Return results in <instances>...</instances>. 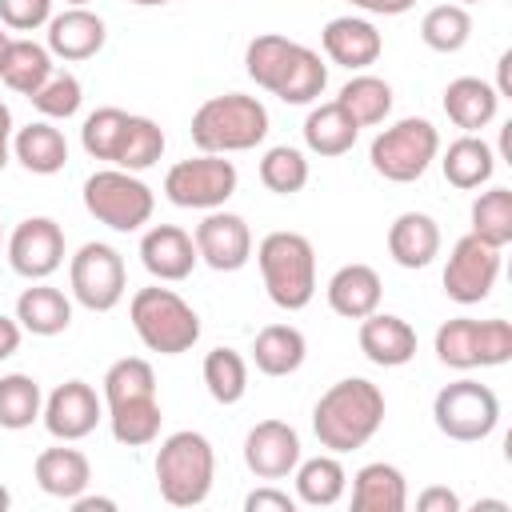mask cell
Returning a JSON list of instances; mask_svg holds the SVG:
<instances>
[{
    "mask_svg": "<svg viewBox=\"0 0 512 512\" xmlns=\"http://www.w3.org/2000/svg\"><path fill=\"white\" fill-rule=\"evenodd\" d=\"M380 424H384V392L364 376L336 380L312 408V432L328 452L364 448L380 432Z\"/></svg>",
    "mask_w": 512,
    "mask_h": 512,
    "instance_id": "obj_1",
    "label": "cell"
},
{
    "mask_svg": "<svg viewBox=\"0 0 512 512\" xmlns=\"http://www.w3.org/2000/svg\"><path fill=\"white\" fill-rule=\"evenodd\" d=\"M244 68L260 88H268L284 104H312L328 84L324 60L312 48H304L288 36H276V32H264L248 44Z\"/></svg>",
    "mask_w": 512,
    "mask_h": 512,
    "instance_id": "obj_2",
    "label": "cell"
},
{
    "mask_svg": "<svg viewBox=\"0 0 512 512\" xmlns=\"http://www.w3.org/2000/svg\"><path fill=\"white\" fill-rule=\"evenodd\" d=\"M192 144L200 152L212 156H228V152H248L268 136V108L256 96L244 92H224L204 100L192 112Z\"/></svg>",
    "mask_w": 512,
    "mask_h": 512,
    "instance_id": "obj_3",
    "label": "cell"
},
{
    "mask_svg": "<svg viewBox=\"0 0 512 512\" xmlns=\"http://www.w3.org/2000/svg\"><path fill=\"white\" fill-rule=\"evenodd\" d=\"M268 300L284 312H300L316 296V252L300 232H268L256 248Z\"/></svg>",
    "mask_w": 512,
    "mask_h": 512,
    "instance_id": "obj_4",
    "label": "cell"
},
{
    "mask_svg": "<svg viewBox=\"0 0 512 512\" xmlns=\"http://www.w3.org/2000/svg\"><path fill=\"white\" fill-rule=\"evenodd\" d=\"M216 476V452L208 436L184 428L156 448V484L172 508H196L208 500Z\"/></svg>",
    "mask_w": 512,
    "mask_h": 512,
    "instance_id": "obj_5",
    "label": "cell"
},
{
    "mask_svg": "<svg viewBox=\"0 0 512 512\" xmlns=\"http://www.w3.org/2000/svg\"><path fill=\"white\" fill-rule=\"evenodd\" d=\"M128 316H132V328L148 352L180 356L200 340L196 308L172 288H140L128 304Z\"/></svg>",
    "mask_w": 512,
    "mask_h": 512,
    "instance_id": "obj_6",
    "label": "cell"
},
{
    "mask_svg": "<svg viewBox=\"0 0 512 512\" xmlns=\"http://www.w3.org/2000/svg\"><path fill=\"white\" fill-rule=\"evenodd\" d=\"M84 208L112 232H136L152 220V188L124 168H100L84 180Z\"/></svg>",
    "mask_w": 512,
    "mask_h": 512,
    "instance_id": "obj_7",
    "label": "cell"
},
{
    "mask_svg": "<svg viewBox=\"0 0 512 512\" xmlns=\"http://www.w3.org/2000/svg\"><path fill=\"white\" fill-rule=\"evenodd\" d=\"M440 152V132L432 128V120L424 116H404L396 120L392 128H384L372 148H368V160L372 168L392 180V184H412L428 172V164L436 160Z\"/></svg>",
    "mask_w": 512,
    "mask_h": 512,
    "instance_id": "obj_8",
    "label": "cell"
},
{
    "mask_svg": "<svg viewBox=\"0 0 512 512\" xmlns=\"http://www.w3.org/2000/svg\"><path fill=\"white\" fill-rule=\"evenodd\" d=\"M436 356L448 368H496L512 360V324L508 320H444L436 328Z\"/></svg>",
    "mask_w": 512,
    "mask_h": 512,
    "instance_id": "obj_9",
    "label": "cell"
},
{
    "mask_svg": "<svg viewBox=\"0 0 512 512\" xmlns=\"http://www.w3.org/2000/svg\"><path fill=\"white\" fill-rule=\"evenodd\" d=\"M432 416H436V428L448 440L472 444V440L492 436V428L500 424V400L480 380H456V384H444L436 392Z\"/></svg>",
    "mask_w": 512,
    "mask_h": 512,
    "instance_id": "obj_10",
    "label": "cell"
},
{
    "mask_svg": "<svg viewBox=\"0 0 512 512\" xmlns=\"http://www.w3.org/2000/svg\"><path fill=\"white\" fill-rule=\"evenodd\" d=\"M68 280H72V296L88 308V312H112L124 300L128 288V272H124V256L112 244L88 240L80 244V252L68 264Z\"/></svg>",
    "mask_w": 512,
    "mask_h": 512,
    "instance_id": "obj_11",
    "label": "cell"
},
{
    "mask_svg": "<svg viewBox=\"0 0 512 512\" xmlns=\"http://www.w3.org/2000/svg\"><path fill=\"white\" fill-rule=\"evenodd\" d=\"M236 164L224 156H196V160H180L168 168L164 176V196L176 208H220L232 192H236Z\"/></svg>",
    "mask_w": 512,
    "mask_h": 512,
    "instance_id": "obj_12",
    "label": "cell"
},
{
    "mask_svg": "<svg viewBox=\"0 0 512 512\" xmlns=\"http://www.w3.org/2000/svg\"><path fill=\"white\" fill-rule=\"evenodd\" d=\"M500 276V248L484 244L480 236H460L444 264V292L456 304H480Z\"/></svg>",
    "mask_w": 512,
    "mask_h": 512,
    "instance_id": "obj_13",
    "label": "cell"
},
{
    "mask_svg": "<svg viewBox=\"0 0 512 512\" xmlns=\"http://www.w3.org/2000/svg\"><path fill=\"white\" fill-rule=\"evenodd\" d=\"M8 264L24 280H48L64 264V232L48 216H28L8 236Z\"/></svg>",
    "mask_w": 512,
    "mask_h": 512,
    "instance_id": "obj_14",
    "label": "cell"
},
{
    "mask_svg": "<svg viewBox=\"0 0 512 512\" xmlns=\"http://www.w3.org/2000/svg\"><path fill=\"white\" fill-rule=\"evenodd\" d=\"M192 244H196V256H200L208 268H216V272H236V268H244L248 256H252V232H248L244 216L220 212V208H212V212L196 224Z\"/></svg>",
    "mask_w": 512,
    "mask_h": 512,
    "instance_id": "obj_15",
    "label": "cell"
},
{
    "mask_svg": "<svg viewBox=\"0 0 512 512\" xmlns=\"http://www.w3.org/2000/svg\"><path fill=\"white\" fill-rule=\"evenodd\" d=\"M44 428L56 436V440H84L88 432H96L104 408H100V396L92 392V384L84 380H64L52 388V396L44 400Z\"/></svg>",
    "mask_w": 512,
    "mask_h": 512,
    "instance_id": "obj_16",
    "label": "cell"
},
{
    "mask_svg": "<svg viewBox=\"0 0 512 512\" xmlns=\"http://www.w3.org/2000/svg\"><path fill=\"white\" fill-rule=\"evenodd\" d=\"M244 464L260 480H284L300 464V436L284 420H260L244 436Z\"/></svg>",
    "mask_w": 512,
    "mask_h": 512,
    "instance_id": "obj_17",
    "label": "cell"
},
{
    "mask_svg": "<svg viewBox=\"0 0 512 512\" xmlns=\"http://www.w3.org/2000/svg\"><path fill=\"white\" fill-rule=\"evenodd\" d=\"M320 44H324V56L332 64L352 68V72L376 64L380 52H384L380 32L368 20H360V16H336V20H328L324 32H320Z\"/></svg>",
    "mask_w": 512,
    "mask_h": 512,
    "instance_id": "obj_18",
    "label": "cell"
},
{
    "mask_svg": "<svg viewBox=\"0 0 512 512\" xmlns=\"http://www.w3.org/2000/svg\"><path fill=\"white\" fill-rule=\"evenodd\" d=\"M196 244H192V236L184 232V228H176V224H156V228H148L144 232V240H140V264L156 276V280H188L192 276V268H196Z\"/></svg>",
    "mask_w": 512,
    "mask_h": 512,
    "instance_id": "obj_19",
    "label": "cell"
},
{
    "mask_svg": "<svg viewBox=\"0 0 512 512\" xmlns=\"http://www.w3.org/2000/svg\"><path fill=\"white\" fill-rule=\"evenodd\" d=\"M360 352L380 368H400L416 356V328L392 312H368L360 320Z\"/></svg>",
    "mask_w": 512,
    "mask_h": 512,
    "instance_id": "obj_20",
    "label": "cell"
},
{
    "mask_svg": "<svg viewBox=\"0 0 512 512\" xmlns=\"http://www.w3.org/2000/svg\"><path fill=\"white\" fill-rule=\"evenodd\" d=\"M104 40L108 28L88 8H64L60 16L48 20V52L60 60H88L104 48Z\"/></svg>",
    "mask_w": 512,
    "mask_h": 512,
    "instance_id": "obj_21",
    "label": "cell"
},
{
    "mask_svg": "<svg viewBox=\"0 0 512 512\" xmlns=\"http://www.w3.org/2000/svg\"><path fill=\"white\" fill-rule=\"evenodd\" d=\"M408 508V480L396 464H364L352 476V512H404Z\"/></svg>",
    "mask_w": 512,
    "mask_h": 512,
    "instance_id": "obj_22",
    "label": "cell"
},
{
    "mask_svg": "<svg viewBox=\"0 0 512 512\" xmlns=\"http://www.w3.org/2000/svg\"><path fill=\"white\" fill-rule=\"evenodd\" d=\"M440 252V228L428 212H400L388 228V256L400 268H428Z\"/></svg>",
    "mask_w": 512,
    "mask_h": 512,
    "instance_id": "obj_23",
    "label": "cell"
},
{
    "mask_svg": "<svg viewBox=\"0 0 512 512\" xmlns=\"http://www.w3.org/2000/svg\"><path fill=\"white\" fill-rule=\"evenodd\" d=\"M496 108H500V96L488 80L480 76H456L448 88H444V112L456 128L464 132H480L496 120Z\"/></svg>",
    "mask_w": 512,
    "mask_h": 512,
    "instance_id": "obj_24",
    "label": "cell"
},
{
    "mask_svg": "<svg viewBox=\"0 0 512 512\" xmlns=\"http://www.w3.org/2000/svg\"><path fill=\"white\" fill-rule=\"evenodd\" d=\"M328 304L344 320H364L380 308V276L368 264H344L328 280Z\"/></svg>",
    "mask_w": 512,
    "mask_h": 512,
    "instance_id": "obj_25",
    "label": "cell"
},
{
    "mask_svg": "<svg viewBox=\"0 0 512 512\" xmlns=\"http://www.w3.org/2000/svg\"><path fill=\"white\" fill-rule=\"evenodd\" d=\"M16 320L32 336H60L72 324V300L52 284H32L16 296Z\"/></svg>",
    "mask_w": 512,
    "mask_h": 512,
    "instance_id": "obj_26",
    "label": "cell"
},
{
    "mask_svg": "<svg viewBox=\"0 0 512 512\" xmlns=\"http://www.w3.org/2000/svg\"><path fill=\"white\" fill-rule=\"evenodd\" d=\"M88 480H92V464L76 448H44L36 456V484L56 500L80 496L88 488Z\"/></svg>",
    "mask_w": 512,
    "mask_h": 512,
    "instance_id": "obj_27",
    "label": "cell"
},
{
    "mask_svg": "<svg viewBox=\"0 0 512 512\" xmlns=\"http://www.w3.org/2000/svg\"><path fill=\"white\" fill-rule=\"evenodd\" d=\"M308 356V340L300 328L292 324H268L256 332V344H252V360L264 376H292Z\"/></svg>",
    "mask_w": 512,
    "mask_h": 512,
    "instance_id": "obj_28",
    "label": "cell"
},
{
    "mask_svg": "<svg viewBox=\"0 0 512 512\" xmlns=\"http://www.w3.org/2000/svg\"><path fill=\"white\" fill-rule=\"evenodd\" d=\"M356 136H360V124L336 100L316 104L308 112V120H304V144L316 156H344L356 144Z\"/></svg>",
    "mask_w": 512,
    "mask_h": 512,
    "instance_id": "obj_29",
    "label": "cell"
},
{
    "mask_svg": "<svg viewBox=\"0 0 512 512\" xmlns=\"http://www.w3.org/2000/svg\"><path fill=\"white\" fill-rule=\"evenodd\" d=\"M440 168H444V180H448L452 188L472 192V188H480V184L492 180V172H496V156H492V148H488L480 136L464 132L460 140L448 144Z\"/></svg>",
    "mask_w": 512,
    "mask_h": 512,
    "instance_id": "obj_30",
    "label": "cell"
},
{
    "mask_svg": "<svg viewBox=\"0 0 512 512\" xmlns=\"http://www.w3.org/2000/svg\"><path fill=\"white\" fill-rule=\"evenodd\" d=\"M12 152H16V160H20L28 172H36V176H52V172H60V168L68 164V140H64V132L52 128L48 120H36V124L20 128L16 140H12Z\"/></svg>",
    "mask_w": 512,
    "mask_h": 512,
    "instance_id": "obj_31",
    "label": "cell"
},
{
    "mask_svg": "<svg viewBox=\"0 0 512 512\" xmlns=\"http://www.w3.org/2000/svg\"><path fill=\"white\" fill-rule=\"evenodd\" d=\"M56 68H52V52H48V44H36V40H12L8 44V56H4V72H0V80L12 88V92H20V96H36L40 88H44V80L52 76Z\"/></svg>",
    "mask_w": 512,
    "mask_h": 512,
    "instance_id": "obj_32",
    "label": "cell"
},
{
    "mask_svg": "<svg viewBox=\"0 0 512 512\" xmlns=\"http://www.w3.org/2000/svg\"><path fill=\"white\" fill-rule=\"evenodd\" d=\"M160 400L156 396H140V400H120V404H108V428L116 436V444H128V448H144L160 436Z\"/></svg>",
    "mask_w": 512,
    "mask_h": 512,
    "instance_id": "obj_33",
    "label": "cell"
},
{
    "mask_svg": "<svg viewBox=\"0 0 512 512\" xmlns=\"http://www.w3.org/2000/svg\"><path fill=\"white\" fill-rule=\"evenodd\" d=\"M292 472H296V500L308 508H328L344 496L348 476L336 456H312V460L296 464Z\"/></svg>",
    "mask_w": 512,
    "mask_h": 512,
    "instance_id": "obj_34",
    "label": "cell"
},
{
    "mask_svg": "<svg viewBox=\"0 0 512 512\" xmlns=\"http://www.w3.org/2000/svg\"><path fill=\"white\" fill-rule=\"evenodd\" d=\"M336 104H340L360 128H368V124H384V116L392 112V88H388V80L360 72V76H352V80L340 88Z\"/></svg>",
    "mask_w": 512,
    "mask_h": 512,
    "instance_id": "obj_35",
    "label": "cell"
},
{
    "mask_svg": "<svg viewBox=\"0 0 512 512\" xmlns=\"http://www.w3.org/2000/svg\"><path fill=\"white\" fill-rule=\"evenodd\" d=\"M44 412V396H40V384L24 372H8L0 376V428H28L32 420H40Z\"/></svg>",
    "mask_w": 512,
    "mask_h": 512,
    "instance_id": "obj_36",
    "label": "cell"
},
{
    "mask_svg": "<svg viewBox=\"0 0 512 512\" xmlns=\"http://www.w3.org/2000/svg\"><path fill=\"white\" fill-rule=\"evenodd\" d=\"M472 36V16L464 4H436L420 20V40L432 52H460Z\"/></svg>",
    "mask_w": 512,
    "mask_h": 512,
    "instance_id": "obj_37",
    "label": "cell"
},
{
    "mask_svg": "<svg viewBox=\"0 0 512 512\" xmlns=\"http://www.w3.org/2000/svg\"><path fill=\"white\" fill-rule=\"evenodd\" d=\"M204 384L216 404H236L248 392V364L236 348H212L204 356Z\"/></svg>",
    "mask_w": 512,
    "mask_h": 512,
    "instance_id": "obj_38",
    "label": "cell"
},
{
    "mask_svg": "<svg viewBox=\"0 0 512 512\" xmlns=\"http://www.w3.org/2000/svg\"><path fill=\"white\" fill-rule=\"evenodd\" d=\"M160 156H164V132H160V124L148 120V116H128V128H124V140H120V152H116L112 164L124 168V172H144Z\"/></svg>",
    "mask_w": 512,
    "mask_h": 512,
    "instance_id": "obj_39",
    "label": "cell"
},
{
    "mask_svg": "<svg viewBox=\"0 0 512 512\" xmlns=\"http://www.w3.org/2000/svg\"><path fill=\"white\" fill-rule=\"evenodd\" d=\"M472 236H480L492 248L512 244V192L488 188L472 200Z\"/></svg>",
    "mask_w": 512,
    "mask_h": 512,
    "instance_id": "obj_40",
    "label": "cell"
},
{
    "mask_svg": "<svg viewBox=\"0 0 512 512\" xmlns=\"http://www.w3.org/2000/svg\"><path fill=\"white\" fill-rule=\"evenodd\" d=\"M260 184L276 196H292L308 184V160L300 148H288V144H276L264 152L260 160Z\"/></svg>",
    "mask_w": 512,
    "mask_h": 512,
    "instance_id": "obj_41",
    "label": "cell"
},
{
    "mask_svg": "<svg viewBox=\"0 0 512 512\" xmlns=\"http://www.w3.org/2000/svg\"><path fill=\"white\" fill-rule=\"evenodd\" d=\"M124 128H128V112L124 108H96L80 128V144H84V152L92 160H116Z\"/></svg>",
    "mask_w": 512,
    "mask_h": 512,
    "instance_id": "obj_42",
    "label": "cell"
},
{
    "mask_svg": "<svg viewBox=\"0 0 512 512\" xmlns=\"http://www.w3.org/2000/svg\"><path fill=\"white\" fill-rule=\"evenodd\" d=\"M140 396H156V376L152 364L140 356H124L104 372V400L120 404V400H140Z\"/></svg>",
    "mask_w": 512,
    "mask_h": 512,
    "instance_id": "obj_43",
    "label": "cell"
},
{
    "mask_svg": "<svg viewBox=\"0 0 512 512\" xmlns=\"http://www.w3.org/2000/svg\"><path fill=\"white\" fill-rule=\"evenodd\" d=\"M80 100H84V88H80V80L72 72H52L44 80V88L32 96V104H36V112L44 120H68V116H76L80 112Z\"/></svg>",
    "mask_w": 512,
    "mask_h": 512,
    "instance_id": "obj_44",
    "label": "cell"
},
{
    "mask_svg": "<svg viewBox=\"0 0 512 512\" xmlns=\"http://www.w3.org/2000/svg\"><path fill=\"white\" fill-rule=\"evenodd\" d=\"M52 20V0H0V24L12 32H32Z\"/></svg>",
    "mask_w": 512,
    "mask_h": 512,
    "instance_id": "obj_45",
    "label": "cell"
},
{
    "mask_svg": "<svg viewBox=\"0 0 512 512\" xmlns=\"http://www.w3.org/2000/svg\"><path fill=\"white\" fill-rule=\"evenodd\" d=\"M244 508L248 512H296V500L288 496V492H280V488H256V492H248L244 496Z\"/></svg>",
    "mask_w": 512,
    "mask_h": 512,
    "instance_id": "obj_46",
    "label": "cell"
},
{
    "mask_svg": "<svg viewBox=\"0 0 512 512\" xmlns=\"http://www.w3.org/2000/svg\"><path fill=\"white\" fill-rule=\"evenodd\" d=\"M416 508L420 512H460V496L452 488H424L416 496Z\"/></svg>",
    "mask_w": 512,
    "mask_h": 512,
    "instance_id": "obj_47",
    "label": "cell"
},
{
    "mask_svg": "<svg viewBox=\"0 0 512 512\" xmlns=\"http://www.w3.org/2000/svg\"><path fill=\"white\" fill-rule=\"evenodd\" d=\"M20 336H24L20 320H16V316H0V360L16 356V348H20Z\"/></svg>",
    "mask_w": 512,
    "mask_h": 512,
    "instance_id": "obj_48",
    "label": "cell"
},
{
    "mask_svg": "<svg viewBox=\"0 0 512 512\" xmlns=\"http://www.w3.org/2000/svg\"><path fill=\"white\" fill-rule=\"evenodd\" d=\"M352 8H364V12H372V16H400V12H408L416 0H348Z\"/></svg>",
    "mask_w": 512,
    "mask_h": 512,
    "instance_id": "obj_49",
    "label": "cell"
},
{
    "mask_svg": "<svg viewBox=\"0 0 512 512\" xmlns=\"http://www.w3.org/2000/svg\"><path fill=\"white\" fill-rule=\"evenodd\" d=\"M72 508L76 512H116V500H108V496H72Z\"/></svg>",
    "mask_w": 512,
    "mask_h": 512,
    "instance_id": "obj_50",
    "label": "cell"
},
{
    "mask_svg": "<svg viewBox=\"0 0 512 512\" xmlns=\"http://www.w3.org/2000/svg\"><path fill=\"white\" fill-rule=\"evenodd\" d=\"M12 136V112H8V104L0 100V140H8Z\"/></svg>",
    "mask_w": 512,
    "mask_h": 512,
    "instance_id": "obj_51",
    "label": "cell"
},
{
    "mask_svg": "<svg viewBox=\"0 0 512 512\" xmlns=\"http://www.w3.org/2000/svg\"><path fill=\"white\" fill-rule=\"evenodd\" d=\"M8 44H12V36H8V32H0V72H4V56H8Z\"/></svg>",
    "mask_w": 512,
    "mask_h": 512,
    "instance_id": "obj_52",
    "label": "cell"
},
{
    "mask_svg": "<svg viewBox=\"0 0 512 512\" xmlns=\"http://www.w3.org/2000/svg\"><path fill=\"white\" fill-rule=\"evenodd\" d=\"M8 504H12V496H8V488H4V484H0V512H4V508H8Z\"/></svg>",
    "mask_w": 512,
    "mask_h": 512,
    "instance_id": "obj_53",
    "label": "cell"
},
{
    "mask_svg": "<svg viewBox=\"0 0 512 512\" xmlns=\"http://www.w3.org/2000/svg\"><path fill=\"white\" fill-rule=\"evenodd\" d=\"M4 164H8V140H0V172H4Z\"/></svg>",
    "mask_w": 512,
    "mask_h": 512,
    "instance_id": "obj_54",
    "label": "cell"
},
{
    "mask_svg": "<svg viewBox=\"0 0 512 512\" xmlns=\"http://www.w3.org/2000/svg\"><path fill=\"white\" fill-rule=\"evenodd\" d=\"M132 4H140V8H160V4H168V0H132Z\"/></svg>",
    "mask_w": 512,
    "mask_h": 512,
    "instance_id": "obj_55",
    "label": "cell"
},
{
    "mask_svg": "<svg viewBox=\"0 0 512 512\" xmlns=\"http://www.w3.org/2000/svg\"><path fill=\"white\" fill-rule=\"evenodd\" d=\"M68 4H72V8H84V4H88V0H68Z\"/></svg>",
    "mask_w": 512,
    "mask_h": 512,
    "instance_id": "obj_56",
    "label": "cell"
},
{
    "mask_svg": "<svg viewBox=\"0 0 512 512\" xmlns=\"http://www.w3.org/2000/svg\"><path fill=\"white\" fill-rule=\"evenodd\" d=\"M456 4H480V0H456Z\"/></svg>",
    "mask_w": 512,
    "mask_h": 512,
    "instance_id": "obj_57",
    "label": "cell"
},
{
    "mask_svg": "<svg viewBox=\"0 0 512 512\" xmlns=\"http://www.w3.org/2000/svg\"><path fill=\"white\" fill-rule=\"evenodd\" d=\"M0 240H4V228H0Z\"/></svg>",
    "mask_w": 512,
    "mask_h": 512,
    "instance_id": "obj_58",
    "label": "cell"
}]
</instances>
